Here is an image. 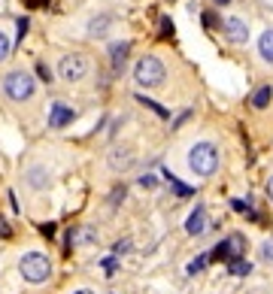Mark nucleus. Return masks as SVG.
<instances>
[{"mask_svg": "<svg viewBox=\"0 0 273 294\" xmlns=\"http://www.w3.org/2000/svg\"><path fill=\"white\" fill-rule=\"evenodd\" d=\"M188 167L198 176H212L216 167H219V149L212 143H194L188 149Z\"/></svg>", "mask_w": 273, "mask_h": 294, "instance_id": "f257e3e1", "label": "nucleus"}, {"mask_svg": "<svg viewBox=\"0 0 273 294\" xmlns=\"http://www.w3.org/2000/svg\"><path fill=\"white\" fill-rule=\"evenodd\" d=\"M18 270H22V276L28 279V282H46L49 276H52V261L46 258V255H40V252H28V255H22V261H18Z\"/></svg>", "mask_w": 273, "mask_h": 294, "instance_id": "f03ea898", "label": "nucleus"}, {"mask_svg": "<svg viewBox=\"0 0 273 294\" xmlns=\"http://www.w3.org/2000/svg\"><path fill=\"white\" fill-rule=\"evenodd\" d=\"M164 64L155 58V55H146V58H140L134 67V79L143 85V88H155V85H161L164 82Z\"/></svg>", "mask_w": 273, "mask_h": 294, "instance_id": "7ed1b4c3", "label": "nucleus"}, {"mask_svg": "<svg viewBox=\"0 0 273 294\" xmlns=\"http://www.w3.org/2000/svg\"><path fill=\"white\" fill-rule=\"evenodd\" d=\"M34 88H36V82L31 79V73H25V70H12V73L3 76V91L12 100L34 97Z\"/></svg>", "mask_w": 273, "mask_h": 294, "instance_id": "20e7f679", "label": "nucleus"}, {"mask_svg": "<svg viewBox=\"0 0 273 294\" xmlns=\"http://www.w3.org/2000/svg\"><path fill=\"white\" fill-rule=\"evenodd\" d=\"M61 79H67V82H76V79H82L85 73H88V61H85V55H79V52H73V55H64L61 58Z\"/></svg>", "mask_w": 273, "mask_h": 294, "instance_id": "39448f33", "label": "nucleus"}, {"mask_svg": "<svg viewBox=\"0 0 273 294\" xmlns=\"http://www.w3.org/2000/svg\"><path fill=\"white\" fill-rule=\"evenodd\" d=\"M73 119H76V112L70 109L67 103H52V112H49V125L52 128H64Z\"/></svg>", "mask_w": 273, "mask_h": 294, "instance_id": "423d86ee", "label": "nucleus"}, {"mask_svg": "<svg viewBox=\"0 0 273 294\" xmlns=\"http://www.w3.org/2000/svg\"><path fill=\"white\" fill-rule=\"evenodd\" d=\"M225 33H228V40L237 43V46L249 40V28H246V22H240V18H228V22H225Z\"/></svg>", "mask_w": 273, "mask_h": 294, "instance_id": "0eeeda50", "label": "nucleus"}, {"mask_svg": "<svg viewBox=\"0 0 273 294\" xmlns=\"http://www.w3.org/2000/svg\"><path fill=\"white\" fill-rule=\"evenodd\" d=\"M185 230H188L191 237H198V233H204L206 230V209L204 206H194V212L185 219Z\"/></svg>", "mask_w": 273, "mask_h": 294, "instance_id": "6e6552de", "label": "nucleus"}, {"mask_svg": "<svg viewBox=\"0 0 273 294\" xmlns=\"http://www.w3.org/2000/svg\"><path fill=\"white\" fill-rule=\"evenodd\" d=\"M131 161H134V155H131L128 146H115V149L109 152V167H112V170H125V167H131Z\"/></svg>", "mask_w": 273, "mask_h": 294, "instance_id": "1a4fd4ad", "label": "nucleus"}, {"mask_svg": "<svg viewBox=\"0 0 273 294\" xmlns=\"http://www.w3.org/2000/svg\"><path fill=\"white\" fill-rule=\"evenodd\" d=\"M258 55H261L267 64H273V31L261 33V40H258Z\"/></svg>", "mask_w": 273, "mask_h": 294, "instance_id": "9d476101", "label": "nucleus"}, {"mask_svg": "<svg viewBox=\"0 0 273 294\" xmlns=\"http://www.w3.org/2000/svg\"><path fill=\"white\" fill-rule=\"evenodd\" d=\"M270 97H273V88L270 85H261V88L252 94V106H255V109H264V106L270 103Z\"/></svg>", "mask_w": 273, "mask_h": 294, "instance_id": "9b49d317", "label": "nucleus"}, {"mask_svg": "<svg viewBox=\"0 0 273 294\" xmlns=\"http://www.w3.org/2000/svg\"><path fill=\"white\" fill-rule=\"evenodd\" d=\"M109 25H112V18H109V15H101V18H91V22H88V33H91V36H103Z\"/></svg>", "mask_w": 273, "mask_h": 294, "instance_id": "f8f14e48", "label": "nucleus"}, {"mask_svg": "<svg viewBox=\"0 0 273 294\" xmlns=\"http://www.w3.org/2000/svg\"><path fill=\"white\" fill-rule=\"evenodd\" d=\"M128 49H131L128 43H115V46L109 49V55H112V67H122V64H125V55H128Z\"/></svg>", "mask_w": 273, "mask_h": 294, "instance_id": "ddd939ff", "label": "nucleus"}, {"mask_svg": "<svg viewBox=\"0 0 273 294\" xmlns=\"http://www.w3.org/2000/svg\"><path fill=\"white\" fill-rule=\"evenodd\" d=\"M164 179H167V182H170V185H173V191H176V194H179V197H188V194H194V191H191L188 185H182V182H179V179L173 176L170 170H164Z\"/></svg>", "mask_w": 273, "mask_h": 294, "instance_id": "4468645a", "label": "nucleus"}, {"mask_svg": "<svg viewBox=\"0 0 273 294\" xmlns=\"http://www.w3.org/2000/svg\"><path fill=\"white\" fill-rule=\"evenodd\" d=\"M28 182H31L34 188H43V185L49 182V176H46V170H43V167H34V170L28 173Z\"/></svg>", "mask_w": 273, "mask_h": 294, "instance_id": "2eb2a0df", "label": "nucleus"}, {"mask_svg": "<svg viewBox=\"0 0 273 294\" xmlns=\"http://www.w3.org/2000/svg\"><path fill=\"white\" fill-rule=\"evenodd\" d=\"M94 237H98V233H94L91 228H82V230H76V233L70 230V243H91Z\"/></svg>", "mask_w": 273, "mask_h": 294, "instance_id": "dca6fc26", "label": "nucleus"}, {"mask_svg": "<svg viewBox=\"0 0 273 294\" xmlns=\"http://www.w3.org/2000/svg\"><path fill=\"white\" fill-rule=\"evenodd\" d=\"M136 103H143V106H149V109H152L155 115H161V119H167V109H164V106H158L155 100H149V97H143V94H136Z\"/></svg>", "mask_w": 273, "mask_h": 294, "instance_id": "f3484780", "label": "nucleus"}, {"mask_svg": "<svg viewBox=\"0 0 273 294\" xmlns=\"http://www.w3.org/2000/svg\"><path fill=\"white\" fill-rule=\"evenodd\" d=\"M249 270H252V264L246 261V258H234V261H231V273H234V276H246Z\"/></svg>", "mask_w": 273, "mask_h": 294, "instance_id": "a211bd4d", "label": "nucleus"}, {"mask_svg": "<svg viewBox=\"0 0 273 294\" xmlns=\"http://www.w3.org/2000/svg\"><path fill=\"white\" fill-rule=\"evenodd\" d=\"M9 52H12V43H9V36L0 31V61L3 58H9Z\"/></svg>", "mask_w": 273, "mask_h": 294, "instance_id": "6ab92c4d", "label": "nucleus"}, {"mask_svg": "<svg viewBox=\"0 0 273 294\" xmlns=\"http://www.w3.org/2000/svg\"><path fill=\"white\" fill-rule=\"evenodd\" d=\"M206 267V255H198V258H194V261L188 264V273H191V276H194V273H201V270H204Z\"/></svg>", "mask_w": 273, "mask_h": 294, "instance_id": "aec40b11", "label": "nucleus"}, {"mask_svg": "<svg viewBox=\"0 0 273 294\" xmlns=\"http://www.w3.org/2000/svg\"><path fill=\"white\" fill-rule=\"evenodd\" d=\"M231 206H234V209H237V212H246V215H252V219H258V215H255V212H252V206H249V203H246V200H231Z\"/></svg>", "mask_w": 273, "mask_h": 294, "instance_id": "412c9836", "label": "nucleus"}, {"mask_svg": "<svg viewBox=\"0 0 273 294\" xmlns=\"http://www.w3.org/2000/svg\"><path fill=\"white\" fill-rule=\"evenodd\" d=\"M161 36H164V40H167V36H173V22L167 18V15L161 18Z\"/></svg>", "mask_w": 273, "mask_h": 294, "instance_id": "4be33fe9", "label": "nucleus"}, {"mask_svg": "<svg viewBox=\"0 0 273 294\" xmlns=\"http://www.w3.org/2000/svg\"><path fill=\"white\" fill-rule=\"evenodd\" d=\"M140 185H143V188H155V185H158V179H155L152 173H146V176H140Z\"/></svg>", "mask_w": 273, "mask_h": 294, "instance_id": "5701e85b", "label": "nucleus"}, {"mask_svg": "<svg viewBox=\"0 0 273 294\" xmlns=\"http://www.w3.org/2000/svg\"><path fill=\"white\" fill-rule=\"evenodd\" d=\"M36 73H40V79H43V82H52V70H49L46 64H36Z\"/></svg>", "mask_w": 273, "mask_h": 294, "instance_id": "b1692460", "label": "nucleus"}, {"mask_svg": "<svg viewBox=\"0 0 273 294\" xmlns=\"http://www.w3.org/2000/svg\"><path fill=\"white\" fill-rule=\"evenodd\" d=\"M28 28H31V22H28V18H18V40H25Z\"/></svg>", "mask_w": 273, "mask_h": 294, "instance_id": "393cba45", "label": "nucleus"}, {"mask_svg": "<svg viewBox=\"0 0 273 294\" xmlns=\"http://www.w3.org/2000/svg\"><path fill=\"white\" fill-rule=\"evenodd\" d=\"M25 6H31V9H43V6H49V0H22Z\"/></svg>", "mask_w": 273, "mask_h": 294, "instance_id": "a878e982", "label": "nucleus"}, {"mask_svg": "<svg viewBox=\"0 0 273 294\" xmlns=\"http://www.w3.org/2000/svg\"><path fill=\"white\" fill-rule=\"evenodd\" d=\"M261 255H264V258H270V261H273V243H264V246H261Z\"/></svg>", "mask_w": 273, "mask_h": 294, "instance_id": "bb28decb", "label": "nucleus"}, {"mask_svg": "<svg viewBox=\"0 0 273 294\" xmlns=\"http://www.w3.org/2000/svg\"><path fill=\"white\" fill-rule=\"evenodd\" d=\"M103 270H106V273H115V258H106V261H103Z\"/></svg>", "mask_w": 273, "mask_h": 294, "instance_id": "cd10ccee", "label": "nucleus"}, {"mask_svg": "<svg viewBox=\"0 0 273 294\" xmlns=\"http://www.w3.org/2000/svg\"><path fill=\"white\" fill-rule=\"evenodd\" d=\"M40 230H43L46 237H55V225H52V222H49V225H43V228H40Z\"/></svg>", "mask_w": 273, "mask_h": 294, "instance_id": "c85d7f7f", "label": "nucleus"}, {"mask_svg": "<svg viewBox=\"0 0 273 294\" xmlns=\"http://www.w3.org/2000/svg\"><path fill=\"white\" fill-rule=\"evenodd\" d=\"M267 194H270V200H273V176L267 179Z\"/></svg>", "mask_w": 273, "mask_h": 294, "instance_id": "c756f323", "label": "nucleus"}, {"mask_svg": "<svg viewBox=\"0 0 273 294\" xmlns=\"http://www.w3.org/2000/svg\"><path fill=\"white\" fill-rule=\"evenodd\" d=\"M6 233H9V228H6V225H3V219H0V237H6Z\"/></svg>", "mask_w": 273, "mask_h": 294, "instance_id": "7c9ffc66", "label": "nucleus"}, {"mask_svg": "<svg viewBox=\"0 0 273 294\" xmlns=\"http://www.w3.org/2000/svg\"><path fill=\"white\" fill-rule=\"evenodd\" d=\"M73 294H94V291H88V288H79V291H73Z\"/></svg>", "mask_w": 273, "mask_h": 294, "instance_id": "2f4dec72", "label": "nucleus"}, {"mask_svg": "<svg viewBox=\"0 0 273 294\" xmlns=\"http://www.w3.org/2000/svg\"><path fill=\"white\" fill-rule=\"evenodd\" d=\"M216 3H222V6H225V3H231V0H216Z\"/></svg>", "mask_w": 273, "mask_h": 294, "instance_id": "473e14b6", "label": "nucleus"}]
</instances>
